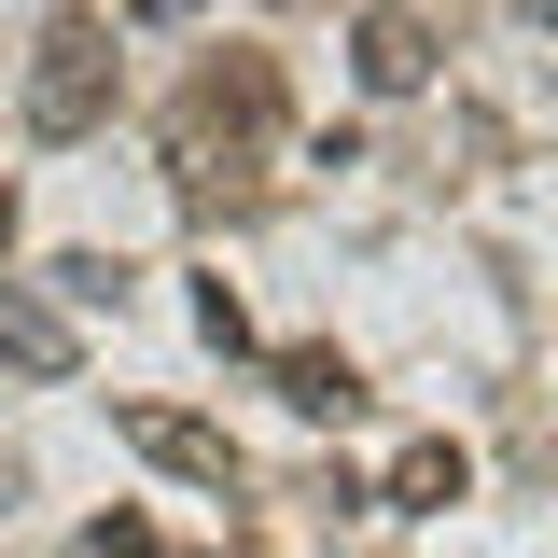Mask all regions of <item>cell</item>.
I'll return each mask as SVG.
<instances>
[{"label":"cell","mask_w":558,"mask_h":558,"mask_svg":"<svg viewBox=\"0 0 558 558\" xmlns=\"http://www.w3.org/2000/svg\"><path fill=\"white\" fill-rule=\"evenodd\" d=\"M0 363H14V377H70V322L28 307V293H0Z\"/></svg>","instance_id":"277c9868"},{"label":"cell","mask_w":558,"mask_h":558,"mask_svg":"<svg viewBox=\"0 0 558 558\" xmlns=\"http://www.w3.org/2000/svg\"><path fill=\"white\" fill-rule=\"evenodd\" d=\"M279 391H293L307 418H349V405H363V377H349L336 349H279Z\"/></svg>","instance_id":"8992f818"},{"label":"cell","mask_w":558,"mask_h":558,"mask_svg":"<svg viewBox=\"0 0 558 558\" xmlns=\"http://www.w3.org/2000/svg\"><path fill=\"white\" fill-rule=\"evenodd\" d=\"M279 14H322V0H279Z\"/></svg>","instance_id":"9c48e42d"},{"label":"cell","mask_w":558,"mask_h":558,"mask_svg":"<svg viewBox=\"0 0 558 558\" xmlns=\"http://www.w3.org/2000/svg\"><path fill=\"white\" fill-rule=\"evenodd\" d=\"M0 252H14V196H0Z\"/></svg>","instance_id":"ba28073f"},{"label":"cell","mask_w":558,"mask_h":558,"mask_svg":"<svg viewBox=\"0 0 558 558\" xmlns=\"http://www.w3.org/2000/svg\"><path fill=\"white\" fill-rule=\"evenodd\" d=\"M98 112H112V28H98V14H57L43 57H28V126H43V140H84Z\"/></svg>","instance_id":"6da1fadb"},{"label":"cell","mask_w":558,"mask_h":558,"mask_svg":"<svg viewBox=\"0 0 558 558\" xmlns=\"http://www.w3.org/2000/svg\"><path fill=\"white\" fill-rule=\"evenodd\" d=\"M349 57H363L377 98H418V84H433V28H418V14H363V43H349Z\"/></svg>","instance_id":"3957f363"},{"label":"cell","mask_w":558,"mask_h":558,"mask_svg":"<svg viewBox=\"0 0 558 558\" xmlns=\"http://www.w3.org/2000/svg\"><path fill=\"white\" fill-rule=\"evenodd\" d=\"M112 433H126L140 461H168V475H196V488H238V447H223L209 418H182V405H112Z\"/></svg>","instance_id":"7a4b0ae2"},{"label":"cell","mask_w":558,"mask_h":558,"mask_svg":"<svg viewBox=\"0 0 558 558\" xmlns=\"http://www.w3.org/2000/svg\"><path fill=\"white\" fill-rule=\"evenodd\" d=\"M461 488H475V461H461V447H405V461H391V517H447Z\"/></svg>","instance_id":"5b68a950"},{"label":"cell","mask_w":558,"mask_h":558,"mask_svg":"<svg viewBox=\"0 0 558 558\" xmlns=\"http://www.w3.org/2000/svg\"><path fill=\"white\" fill-rule=\"evenodd\" d=\"M84 558H154V531H140V517H98V531H84Z\"/></svg>","instance_id":"52a82bcc"}]
</instances>
